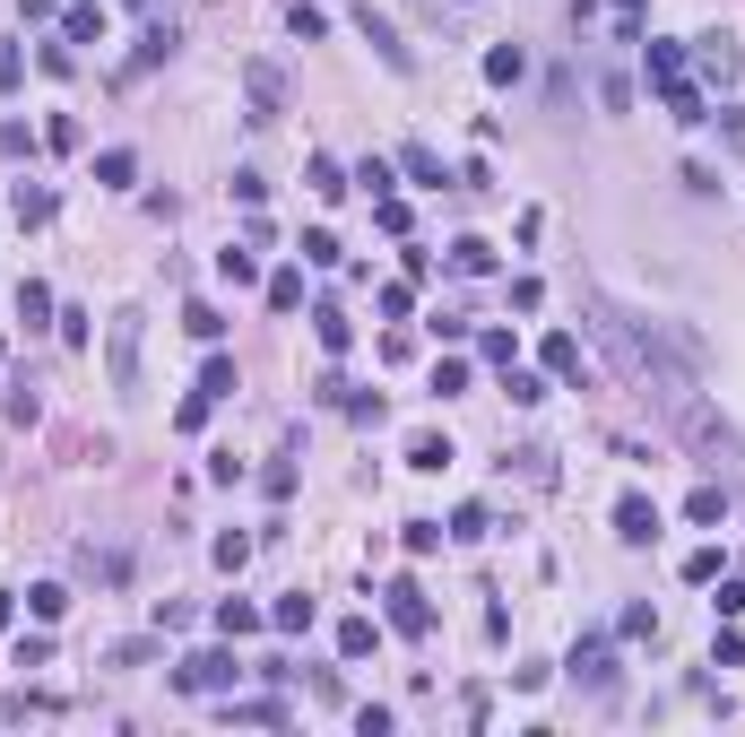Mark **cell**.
<instances>
[{"label": "cell", "mask_w": 745, "mask_h": 737, "mask_svg": "<svg viewBox=\"0 0 745 737\" xmlns=\"http://www.w3.org/2000/svg\"><path fill=\"white\" fill-rule=\"evenodd\" d=\"M599 339H607V348H616V365H624V382H632V390H641V399H659V408H667V417H676V408H685V399H694V373L676 365V356H667V339H659V330H641V321H632V313H624V304H599Z\"/></svg>", "instance_id": "1"}, {"label": "cell", "mask_w": 745, "mask_h": 737, "mask_svg": "<svg viewBox=\"0 0 745 737\" xmlns=\"http://www.w3.org/2000/svg\"><path fill=\"white\" fill-rule=\"evenodd\" d=\"M676 434H685V443L702 452V469H720V487H729V478H737V469H745L737 434H729V425H720V417H711L702 399H685V408H676Z\"/></svg>", "instance_id": "2"}, {"label": "cell", "mask_w": 745, "mask_h": 737, "mask_svg": "<svg viewBox=\"0 0 745 737\" xmlns=\"http://www.w3.org/2000/svg\"><path fill=\"white\" fill-rule=\"evenodd\" d=\"M174 677H182V694H226V686L244 677V659H235V651H191Z\"/></svg>", "instance_id": "3"}, {"label": "cell", "mask_w": 745, "mask_h": 737, "mask_svg": "<svg viewBox=\"0 0 745 737\" xmlns=\"http://www.w3.org/2000/svg\"><path fill=\"white\" fill-rule=\"evenodd\" d=\"M139 330H147V321H139V313H114V390H139Z\"/></svg>", "instance_id": "4"}, {"label": "cell", "mask_w": 745, "mask_h": 737, "mask_svg": "<svg viewBox=\"0 0 745 737\" xmlns=\"http://www.w3.org/2000/svg\"><path fill=\"white\" fill-rule=\"evenodd\" d=\"M616 538L624 547H650L659 538V503L650 494H616Z\"/></svg>", "instance_id": "5"}, {"label": "cell", "mask_w": 745, "mask_h": 737, "mask_svg": "<svg viewBox=\"0 0 745 737\" xmlns=\"http://www.w3.org/2000/svg\"><path fill=\"white\" fill-rule=\"evenodd\" d=\"M381 599H390V624H399V633H434V599H425L416 582H390Z\"/></svg>", "instance_id": "6"}, {"label": "cell", "mask_w": 745, "mask_h": 737, "mask_svg": "<svg viewBox=\"0 0 745 737\" xmlns=\"http://www.w3.org/2000/svg\"><path fill=\"white\" fill-rule=\"evenodd\" d=\"M572 677H581L590 694H607V686H616V651H607L599 633H590V642H572Z\"/></svg>", "instance_id": "7"}, {"label": "cell", "mask_w": 745, "mask_h": 737, "mask_svg": "<svg viewBox=\"0 0 745 737\" xmlns=\"http://www.w3.org/2000/svg\"><path fill=\"white\" fill-rule=\"evenodd\" d=\"M244 87H251V105H260V122H277V114H286V79H277L269 61H251V70H244Z\"/></svg>", "instance_id": "8"}, {"label": "cell", "mask_w": 745, "mask_h": 737, "mask_svg": "<svg viewBox=\"0 0 745 737\" xmlns=\"http://www.w3.org/2000/svg\"><path fill=\"white\" fill-rule=\"evenodd\" d=\"M356 26H365V44L381 52V61H390V70H407V44L390 35V17H372V9H356Z\"/></svg>", "instance_id": "9"}, {"label": "cell", "mask_w": 745, "mask_h": 737, "mask_svg": "<svg viewBox=\"0 0 745 737\" xmlns=\"http://www.w3.org/2000/svg\"><path fill=\"white\" fill-rule=\"evenodd\" d=\"M685 520H694V529H720V520H729V487H694L685 494Z\"/></svg>", "instance_id": "10"}, {"label": "cell", "mask_w": 745, "mask_h": 737, "mask_svg": "<svg viewBox=\"0 0 745 737\" xmlns=\"http://www.w3.org/2000/svg\"><path fill=\"white\" fill-rule=\"evenodd\" d=\"M659 105H667L676 122H711V114H702V87H694V79H667V87H659Z\"/></svg>", "instance_id": "11"}, {"label": "cell", "mask_w": 745, "mask_h": 737, "mask_svg": "<svg viewBox=\"0 0 745 737\" xmlns=\"http://www.w3.org/2000/svg\"><path fill=\"white\" fill-rule=\"evenodd\" d=\"M399 174H407V183H425V191H442V183H451L434 148H399Z\"/></svg>", "instance_id": "12"}, {"label": "cell", "mask_w": 745, "mask_h": 737, "mask_svg": "<svg viewBox=\"0 0 745 737\" xmlns=\"http://www.w3.org/2000/svg\"><path fill=\"white\" fill-rule=\"evenodd\" d=\"M312 339H321L330 356H347V339H356V321H347L339 304H321V313H312Z\"/></svg>", "instance_id": "13"}, {"label": "cell", "mask_w": 745, "mask_h": 737, "mask_svg": "<svg viewBox=\"0 0 745 737\" xmlns=\"http://www.w3.org/2000/svg\"><path fill=\"white\" fill-rule=\"evenodd\" d=\"M451 460H460V452H451L442 434H416V443H407V469H425V478H442Z\"/></svg>", "instance_id": "14"}, {"label": "cell", "mask_w": 745, "mask_h": 737, "mask_svg": "<svg viewBox=\"0 0 745 737\" xmlns=\"http://www.w3.org/2000/svg\"><path fill=\"white\" fill-rule=\"evenodd\" d=\"M235 721H251V729H286V703L277 694H251V703H226Z\"/></svg>", "instance_id": "15"}, {"label": "cell", "mask_w": 745, "mask_h": 737, "mask_svg": "<svg viewBox=\"0 0 745 737\" xmlns=\"http://www.w3.org/2000/svg\"><path fill=\"white\" fill-rule=\"evenodd\" d=\"M269 624H277V633H312V599H304V590H286V599L269 608Z\"/></svg>", "instance_id": "16"}, {"label": "cell", "mask_w": 745, "mask_h": 737, "mask_svg": "<svg viewBox=\"0 0 745 737\" xmlns=\"http://www.w3.org/2000/svg\"><path fill=\"white\" fill-rule=\"evenodd\" d=\"M9 209H17V226H44V218H52V191H35V183H17V191H9Z\"/></svg>", "instance_id": "17"}, {"label": "cell", "mask_w": 745, "mask_h": 737, "mask_svg": "<svg viewBox=\"0 0 745 737\" xmlns=\"http://www.w3.org/2000/svg\"><path fill=\"white\" fill-rule=\"evenodd\" d=\"M702 70H711V79H737V70H745L737 44H729V35H702Z\"/></svg>", "instance_id": "18"}, {"label": "cell", "mask_w": 745, "mask_h": 737, "mask_svg": "<svg viewBox=\"0 0 745 737\" xmlns=\"http://www.w3.org/2000/svg\"><path fill=\"white\" fill-rule=\"evenodd\" d=\"M79 573H96V582H122L130 555H114V547H79Z\"/></svg>", "instance_id": "19"}, {"label": "cell", "mask_w": 745, "mask_h": 737, "mask_svg": "<svg viewBox=\"0 0 745 737\" xmlns=\"http://www.w3.org/2000/svg\"><path fill=\"white\" fill-rule=\"evenodd\" d=\"M200 399H209V408H217V399H235V365H226V356H209V365H200Z\"/></svg>", "instance_id": "20"}, {"label": "cell", "mask_w": 745, "mask_h": 737, "mask_svg": "<svg viewBox=\"0 0 745 737\" xmlns=\"http://www.w3.org/2000/svg\"><path fill=\"white\" fill-rule=\"evenodd\" d=\"M61 608H70V590H61V582H35V590H26V616H35V624H52Z\"/></svg>", "instance_id": "21"}, {"label": "cell", "mask_w": 745, "mask_h": 737, "mask_svg": "<svg viewBox=\"0 0 745 737\" xmlns=\"http://www.w3.org/2000/svg\"><path fill=\"white\" fill-rule=\"evenodd\" d=\"M520 70H529V52H520V44H495V52H486V79H495V87H511Z\"/></svg>", "instance_id": "22"}, {"label": "cell", "mask_w": 745, "mask_h": 737, "mask_svg": "<svg viewBox=\"0 0 745 737\" xmlns=\"http://www.w3.org/2000/svg\"><path fill=\"white\" fill-rule=\"evenodd\" d=\"M286 26H295L304 44H321V35H330V9H312V0H295V9H286Z\"/></svg>", "instance_id": "23"}, {"label": "cell", "mask_w": 745, "mask_h": 737, "mask_svg": "<svg viewBox=\"0 0 745 737\" xmlns=\"http://www.w3.org/2000/svg\"><path fill=\"white\" fill-rule=\"evenodd\" d=\"M667 79H685V44H650V87H667Z\"/></svg>", "instance_id": "24"}, {"label": "cell", "mask_w": 745, "mask_h": 737, "mask_svg": "<svg viewBox=\"0 0 745 737\" xmlns=\"http://www.w3.org/2000/svg\"><path fill=\"white\" fill-rule=\"evenodd\" d=\"M304 183H312L321 200H339V191H347V174H339V156H312V165H304Z\"/></svg>", "instance_id": "25"}, {"label": "cell", "mask_w": 745, "mask_h": 737, "mask_svg": "<svg viewBox=\"0 0 745 737\" xmlns=\"http://www.w3.org/2000/svg\"><path fill=\"white\" fill-rule=\"evenodd\" d=\"M442 538H451V529H442V520H407V529H399V547H407V555H434V547H442Z\"/></svg>", "instance_id": "26"}, {"label": "cell", "mask_w": 745, "mask_h": 737, "mask_svg": "<svg viewBox=\"0 0 745 737\" xmlns=\"http://www.w3.org/2000/svg\"><path fill=\"white\" fill-rule=\"evenodd\" d=\"M546 373H581V339H572V330L546 339Z\"/></svg>", "instance_id": "27"}, {"label": "cell", "mask_w": 745, "mask_h": 737, "mask_svg": "<svg viewBox=\"0 0 745 737\" xmlns=\"http://www.w3.org/2000/svg\"><path fill=\"white\" fill-rule=\"evenodd\" d=\"M70 44H105V9L79 0V9H70Z\"/></svg>", "instance_id": "28"}, {"label": "cell", "mask_w": 745, "mask_h": 737, "mask_svg": "<svg viewBox=\"0 0 745 737\" xmlns=\"http://www.w3.org/2000/svg\"><path fill=\"white\" fill-rule=\"evenodd\" d=\"M269 304L295 313V304H304V269H277V278H269Z\"/></svg>", "instance_id": "29"}, {"label": "cell", "mask_w": 745, "mask_h": 737, "mask_svg": "<svg viewBox=\"0 0 745 737\" xmlns=\"http://www.w3.org/2000/svg\"><path fill=\"white\" fill-rule=\"evenodd\" d=\"M182 330H191L200 348H217V330H226V321H217V304H191V313H182Z\"/></svg>", "instance_id": "30"}, {"label": "cell", "mask_w": 745, "mask_h": 737, "mask_svg": "<svg viewBox=\"0 0 745 737\" xmlns=\"http://www.w3.org/2000/svg\"><path fill=\"white\" fill-rule=\"evenodd\" d=\"M451 538L477 547V538H486V503H460V512H451Z\"/></svg>", "instance_id": "31"}, {"label": "cell", "mask_w": 745, "mask_h": 737, "mask_svg": "<svg viewBox=\"0 0 745 737\" xmlns=\"http://www.w3.org/2000/svg\"><path fill=\"white\" fill-rule=\"evenodd\" d=\"M217 633H260V608H251V599H226V608H217Z\"/></svg>", "instance_id": "32"}, {"label": "cell", "mask_w": 745, "mask_h": 737, "mask_svg": "<svg viewBox=\"0 0 745 737\" xmlns=\"http://www.w3.org/2000/svg\"><path fill=\"white\" fill-rule=\"evenodd\" d=\"M502 390H511L520 408H537V399H546V382H537V373H520V365H502Z\"/></svg>", "instance_id": "33"}, {"label": "cell", "mask_w": 745, "mask_h": 737, "mask_svg": "<svg viewBox=\"0 0 745 737\" xmlns=\"http://www.w3.org/2000/svg\"><path fill=\"white\" fill-rule=\"evenodd\" d=\"M130 174H139V156H130V148H105V156H96V183H130Z\"/></svg>", "instance_id": "34"}, {"label": "cell", "mask_w": 745, "mask_h": 737, "mask_svg": "<svg viewBox=\"0 0 745 737\" xmlns=\"http://www.w3.org/2000/svg\"><path fill=\"white\" fill-rule=\"evenodd\" d=\"M304 260H312V269H339V235H330V226H312V235H304Z\"/></svg>", "instance_id": "35"}, {"label": "cell", "mask_w": 745, "mask_h": 737, "mask_svg": "<svg viewBox=\"0 0 745 737\" xmlns=\"http://www.w3.org/2000/svg\"><path fill=\"white\" fill-rule=\"evenodd\" d=\"M460 390H469V365H460V356H442V365H434V399H460Z\"/></svg>", "instance_id": "36"}, {"label": "cell", "mask_w": 745, "mask_h": 737, "mask_svg": "<svg viewBox=\"0 0 745 737\" xmlns=\"http://www.w3.org/2000/svg\"><path fill=\"white\" fill-rule=\"evenodd\" d=\"M339 651L365 659V651H372V616H347V624H339Z\"/></svg>", "instance_id": "37"}, {"label": "cell", "mask_w": 745, "mask_h": 737, "mask_svg": "<svg viewBox=\"0 0 745 737\" xmlns=\"http://www.w3.org/2000/svg\"><path fill=\"white\" fill-rule=\"evenodd\" d=\"M685 582H702V590H711V582H720V547H694V555H685Z\"/></svg>", "instance_id": "38"}, {"label": "cell", "mask_w": 745, "mask_h": 737, "mask_svg": "<svg viewBox=\"0 0 745 737\" xmlns=\"http://www.w3.org/2000/svg\"><path fill=\"white\" fill-rule=\"evenodd\" d=\"M217 269H226V278H235V286H251V269H260V260H251V244H244V251L226 244V251H217Z\"/></svg>", "instance_id": "39"}, {"label": "cell", "mask_w": 745, "mask_h": 737, "mask_svg": "<svg viewBox=\"0 0 745 737\" xmlns=\"http://www.w3.org/2000/svg\"><path fill=\"white\" fill-rule=\"evenodd\" d=\"M244 555H251V538H244V529H226V538H217V564H226V573H244Z\"/></svg>", "instance_id": "40"}, {"label": "cell", "mask_w": 745, "mask_h": 737, "mask_svg": "<svg viewBox=\"0 0 745 737\" xmlns=\"http://www.w3.org/2000/svg\"><path fill=\"white\" fill-rule=\"evenodd\" d=\"M451 260H460V269H495V251L477 244V235H460V244H451Z\"/></svg>", "instance_id": "41"}, {"label": "cell", "mask_w": 745, "mask_h": 737, "mask_svg": "<svg viewBox=\"0 0 745 737\" xmlns=\"http://www.w3.org/2000/svg\"><path fill=\"white\" fill-rule=\"evenodd\" d=\"M347 417L356 425H381V390H347Z\"/></svg>", "instance_id": "42"}, {"label": "cell", "mask_w": 745, "mask_h": 737, "mask_svg": "<svg viewBox=\"0 0 745 737\" xmlns=\"http://www.w3.org/2000/svg\"><path fill=\"white\" fill-rule=\"evenodd\" d=\"M616 633H659V616H650V599H632V608L616 616Z\"/></svg>", "instance_id": "43"}, {"label": "cell", "mask_w": 745, "mask_h": 737, "mask_svg": "<svg viewBox=\"0 0 745 737\" xmlns=\"http://www.w3.org/2000/svg\"><path fill=\"white\" fill-rule=\"evenodd\" d=\"M711 659H720V668H745V633H720V642H711Z\"/></svg>", "instance_id": "44"}, {"label": "cell", "mask_w": 745, "mask_h": 737, "mask_svg": "<svg viewBox=\"0 0 745 737\" xmlns=\"http://www.w3.org/2000/svg\"><path fill=\"white\" fill-rule=\"evenodd\" d=\"M9 624H17V590H0V633H9Z\"/></svg>", "instance_id": "45"}, {"label": "cell", "mask_w": 745, "mask_h": 737, "mask_svg": "<svg viewBox=\"0 0 745 737\" xmlns=\"http://www.w3.org/2000/svg\"><path fill=\"white\" fill-rule=\"evenodd\" d=\"M641 9H650V0H616V17H641Z\"/></svg>", "instance_id": "46"}, {"label": "cell", "mask_w": 745, "mask_h": 737, "mask_svg": "<svg viewBox=\"0 0 745 737\" xmlns=\"http://www.w3.org/2000/svg\"><path fill=\"white\" fill-rule=\"evenodd\" d=\"M130 9H139V0H130Z\"/></svg>", "instance_id": "47"}]
</instances>
